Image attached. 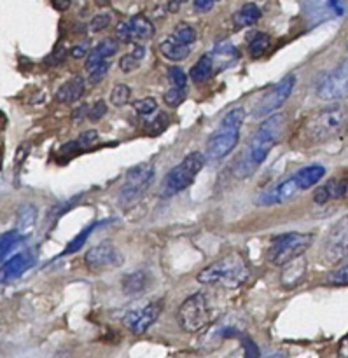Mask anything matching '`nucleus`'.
<instances>
[{"instance_id":"1","label":"nucleus","mask_w":348,"mask_h":358,"mask_svg":"<svg viewBox=\"0 0 348 358\" xmlns=\"http://www.w3.org/2000/svg\"><path fill=\"white\" fill-rule=\"evenodd\" d=\"M284 128H286V115L273 114L266 121L259 124L256 133L252 135L247 149L242 152L233 166V173L237 178H249L259 170L273 147L282 140Z\"/></svg>"},{"instance_id":"41","label":"nucleus","mask_w":348,"mask_h":358,"mask_svg":"<svg viewBox=\"0 0 348 358\" xmlns=\"http://www.w3.org/2000/svg\"><path fill=\"white\" fill-rule=\"evenodd\" d=\"M137 66H139V58H135L133 55H125L121 59H119V69H121L123 72L130 73L133 72Z\"/></svg>"},{"instance_id":"13","label":"nucleus","mask_w":348,"mask_h":358,"mask_svg":"<svg viewBox=\"0 0 348 358\" xmlns=\"http://www.w3.org/2000/svg\"><path fill=\"white\" fill-rule=\"evenodd\" d=\"M161 311H163V303H161V301H154L149 306L126 313V317L123 318V325H125L132 334L142 336L144 332L149 331L151 325L158 320Z\"/></svg>"},{"instance_id":"45","label":"nucleus","mask_w":348,"mask_h":358,"mask_svg":"<svg viewBox=\"0 0 348 358\" xmlns=\"http://www.w3.org/2000/svg\"><path fill=\"white\" fill-rule=\"evenodd\" d=\"M328 2H329V7H331V9H335L336 14L345 13V9H343V6L340 3V0H328Z\"/></svg>"},{"instance_id":"35","label":"nucleus","mask_w":348,"mask_h":358,"mask_svg":"<svg viewBox=\"0 0 348 358\" xmlns=\"http://www.w3.org/2000/svg\"><path fill=\"white\" fill-rule=\"evenodd\" d=\"M168 80H170L172 86H175V87L188 86V76H186V72L181 69V66L174 65L168 69Z\"/></svg>"},{"instance_id":"11","label":"nucleus","mask_w":348,"mask_h":358,"mask_svg":"<svg viewBox=\"0 0 348 358\" xmlns=\"http://www.w3.org/2000/svg\"><path fill=\"white\" fill-rule=\"evenodd\" d=\"M238 140H240V128L221 124L219 129L210 136L209 143H207V157L210 161L223 159L237 147Z\"/></svg>"},{"instance_id":"32","label":"nucleus","mask_w":348,"mask_h":358,"mask_svg":"<svg viewBox=\"0 0 348 358\" xmlns=\"http://www.w3.org/2000/svg\"><path fill=\"white\" fill-rule=\"evenodd\" d=\"M93 227H95V224H91V226H88L86 229H84V231H81V233H79V236H76V238H74L72 241H70V243H69V247H67L65 250H63V254H65V255H69V254H74V252H77V250H79V248L83 247L84 243H86L88 236H90V233H91V231H93Z\"/></svg>"},{"instance_id":"2","label":"nucleus","mask_w":348,"mask_h":358,"mask_svg":"<svg viewBox=\"0 0 348 358\" xmlns=\"http://www.w3.org/2000/svg\"><path fill=\"white\" fill-rule=\"evenodd\" d=\"M251 276V268L240 254L233 252L219 259L203 271H200L198 282L203 285H219L226 289H238Z\"/></svg>"},{"instance_id":"40","label":"nucleus","mask_w":348,"mask_h":358,"mask_svg":"<svg viewBox=\"0 0 348 358\" xmlns=\"http://www.w3.org/2000/svg\"><path fill=\"white\" fill-rule=\"evenodd\" d=\"M116 41L125 42V44H128V42L133 41V35H132V30H130L128 23H119L118 27H116Z\"/></svg>"},{"instance_id":"26","label":"nucleus","mask_w":348,"mask_h":358,"mask_svg":"<svg viewBox=\"0 0 348 358\" xmlns=\"http://www.w3.org/2000/svg\"><path fill=\"white\" fill-rule=\"evenodd\" d=\"M35 219H37V210L32 205H23L18 212V231H20L21 236H27L30 234V231L34 229Z\"/></svg>"},{"instance_id":"33","label":"nucleus","mask_w":348,"mask_h":358,"mask_svg":"<svg viewBox=\"0 0 348 358\" xmlns=\"http://www.w3.org/2000/svg\"><path fill=\"white\" fill-rule=\"evenodd\" d=\"M186 100V87H172L165 93V103L168 107H179Z\"/></svg>"},{"instance_id":"27","label":"nucleus","mask_w":348,"mask_h":358,"mask_svg":"<svg viewBox=\"0 0 348 358\" xmlns=\"http://www.w3.org/2000/svg\"><path fill=\"white\" fill-rule=\"evenodd\" d=\"M21 240H23V236L20 234V231H9V233L2 234L0 236V261H4L13 252V248L18 243H21Z\"/></svg>"},{"instance_id":"38","label":"nucleus","mask_w":348,"mask_h":358,"mask_svg":"<svg viewBox=\"0 0 348 358\" xmlns=\"http://www.w3.org/2000/svg\"><path fill=\"white\" fill-rule=\"evenodd\" d=\"M105 114H107V103L104 100H100L88 110V119L90 121H100Z\"/></svg>"},{"instance_id":"12","label":"nucleus","mask_w":348,"mask_h":358,"mask_svg":"<svg viewBox=\"0 0 348 358\" xmlns=\"http://www.w3.org/2000/svg\"><path fill=\"white\" fill-rule=\"evenodd\" d=\"M324 255L328 262H342L348 259V217L329 231L324 241Z\"/></svg>"},{"instance_id":"46","label":"nucleus","mask_w":348,"mask_h":358,"mask_svg":"<svg viewBox=\"0 0 348 358\" xmlns=\"http://www.w3.org/2000/svg\"><path fill=\"white\" fill-rule=\"evenodd\" d=\"M338 353L342 357H348V334L345 336V338L342 339V343H340V350Z\"/></svg>"},{"instance_id":"3","label":"nucleus","mask_w":348,"mask_h":358,"mask_svg":"<svg viewBox=\"0 0 348 358\" xmlns=\"http://www.w3.org/2000/svg\"><path fill=\"white\" fill-rule=\"evenodd\" d=\"M324 175H326V168L321 166V164L305 166L303 170L294 173L291 178H287V180L280 182V184L275 185V187L263 192V194L258 198V203L263 206H268V205H280V203L289 201V199H293L294 196L300 194V192L307 191V189L314 187L315 184H319Z\"/></svg>"},{"instance_id":"43","label":"nucleus","mask_w":348,"mask_h":358,"mask_svg":"<svg viewBox=\"0 0 348 358\" xmlns=\"http://www.w3.org/2000/svg\"><path fill=\"white\" fill-rule=\"evenodd\" d=\"M70 55H72L74 58H83L84 55H88V51H86V44L74 45L72 51H70Z\"/></svg>"},{"instance_id":"17","label":"nucleus","mask_w":348,"mask_h":358,"mask_svg":"<svg viewBox=\"0 0 348 358\" xmlns=\"http://www.w3.org/2000/svg\"><path fill=\"white\" fill-rule=\"evenodd\" d=\"M284 268L286 269L282 271L280 282H282V285L286 287V289H296L305 278V273H307V261L303 259V255H300V257L293 259L291 262L284 264Z\"/></svg>"},{"instance_id":"48","label":"nucleus","mask_w":348,"mask_h":358,"mask_svg":"<svg viewBox=\"0 0 348 358\" xmlns=\"http://www.w3.org/2000/svg\"><path fill=\"white\" fill-rule=\"evenodd\" d=\"M132 55L135 56V58H139V59L142 58V56H144V48H142V45H135V51H133Z\"/></svg>"},{"instance_id":"4","label":"nucleus","mask_w":348,"mask_h":358,"mask_svg":"<svg viewBox=\"0 0 348 358\" xmlns=\"http://www.w3.org/2000/svg\"><path fill=\"white\" fill-rule=\"evenodd\" d=\"M347 114L342 107H331L321 110L307 121L303 126V138H307L310 143L328 142L333 136L340 135L345 126Z\"/></svg>"},{"instance_id":"23","label":"nucleus","mask_w":348,"mask_h":358,"mask_svg":"<svg viewBox=\"0 0 348 358\" xmlns=\"http://www.w3.org/2000/svg\"><path fill=\"white\" fill-rule=\"evenodd\" d=\"M259 17H261L259 7L256 6V3H245V6H242L240 9L235 13L233 21L237 27H252V24L258 23Z\"/></svg>"},{"instance_id":"6","label":"nucleus","mask_w":348,"mask_h":358,"mask_svg":"<svg viewBox=\"0 0 348 358\" xmlns=\"http://www.w3.org/2000/svg\"><path fill=\"white\" fill-rule=\"evenodd\" d=\"M314 243L310 233H286L273 238L268 248V261L273 266H284L293 259L303 255Z\"/></svg>"},{"instance_id":"37","label":"nucleus","mask_w":348,"mask_h":358,"mask_svg":"<svg viewBox=\"0 0 348 358\" xmlns=\"http://www.w3.org/2000/svg\"><path fill=\"white\" fill-rule=\"evenodd\" d=\"M109 69H111V63H109L107 59H104V62H102L100 65L95 66V69L90 72V83L91 84H98V83H100V80L104 79L105 76H107Z\"/></svg>"},{"instance_id":"19","label":"nucleus","mask_w":348,"mask_h":358,"mask_svg":"<svg viewBox=\"0 0 348 358\" xmlns=\"http://www.w3.org/2000/svg\"><path fill=\"white\" fill-rule=\"evenodd\" d=\"M84 93V79L81 76L77 77H72V79H69L67 83H63L62 86H60V90L56 91V100L60 101V103H76L77 100H79L81 96H83Z\"/></svg>"},{"instance_id":"28","label":"nucleus","mask_w":348,"mask_h":358,"mask_svg":"<svg viewBox=\"0 0 348 358\" xmlns=\"http://www.w3.org/2000/svg\"><path fill=\"white\" fill-rule=\"evenodd\" d=\"M172 37H174L175 41L181 42V44L193 45L196 42V38H198V35H196V30L191 27V24L181 23L175 27L174 35H172Z\"/></svg>"},{"instance_id":"9","label":"nucleus","mask_w":348,"mask_h":358,"mask_svg":"<svg viewBox=\"0 0 348 358\" xmlns=\"http://www.w3.org/2000/svg\"><path fill=\"white\" fill-rule=\"evenodd\" d=\"M84 264L91 273H104L107 269L118 268L123 264V255L114 243L111 241H102L95 245L93 248L86 252L84 255Z\"/></svg>"},{"instance_id":"16","label":"nucleus","mask_w":348,"mask_h":358,"mask_svg":"<svg viewBox=\"0 0 348 358\" xmlns=\"http://www.w3.org/2000/svg\"><path fill=\"white\" fill-rule=\"evenodd\" d=\"M348 198V178H335L319 187L314 194V201L317 205H326L329 201Z\"/></svg>"},{"instance_id":"34","label":"nucleus","mask_w":348,"mask_h":358,"mask_svg":"<svg viewBox=\"0 0 348 358\" xmlns=\"http://www.w3.org/2000/svg\"><path fill=\"white\" fill-rule=\"evenodd\" d=\"M133 108H135V112H139L140 115H151L153 112H156L158 103L154 98L147 96V98H140V100L133 101Z\"/></svg>"},{"instance_id":"36","label":"nucleus","mask_w":348,"mask_h":358,"mask_svg":"<svg viewBox=\"0 0 348 358\" xmlns=\"http://www.w3.org/2000/svg\"><path fill=\"white\" fill-rule=\"evenodd\" d=\"M329 283L338 287L348 285V259L342 266H340L338 269H336V271H333L331 275H329Z\"/></svg>"},{"instance_id":"18","label":"nucleus","mask_w":348,"mask_h":358,"mask_svg":"<svg viewBox=\"0 0 348 358\" xmlns=\"http://www.w3.org/2000/svg\"><path fill=\"white\" fill-rule=\"evenodd\" d=\"M116 51H118V41H116V38H105V41H102L100 44L95 45V48L88 52L84 66H86L88 72H91V70H93L95 66L100 65L104 59L111 58Z\"/></svg>"},{"instance_id":"25","label":"nucleus","mask_w":348,"mask_h":358,"mask_svg":"<svg viewBox=\"0 0 348 358\" xmlns=\"http://www.w3.org/2000/svg\"><path fill=\"white\" fill-rule=\"evenodd\" d=\"M147 285V275L144 271L130 273L123 278V292L128 296H137V294L144 292Z\"/></svg>"},{"instance_id":"39","label":"nucleus","mask_w":348,"mask_h":358,"mask_svg":"<svg viewBox=\"0 0 348 358\" xmlns=\"http://www.w3.org/2000/svg\"><path fill=\"white\" fill-rule=\"evenodd\" d=\"M109 24H111V16H109V14H98V16H95L93 20H91L90 28L91 31H102L105 30Z\"/></svg>"},{"instance_id":"24","label":"nucleus","mask_w":348,"mask_h":358,"mask_svg":"<svg viewBox=\"0 0 348 358\" xmlns=\"http://www.w3.org/2000/svg\"><path fill=\"white\" fill-rule=\"evenodd\" d=\"M270 45H272V37H270L268 34H263V31H258V34L251 35V38H249V55H251V58L258 59L261 58V56L266 55V51L270 49Z\"/></svg>"},{"instance_id":"7","label":"nucleus","mask_w":348,"mask_h":358,"mask_svg":"<svg viewBox=\"0 0 348 358\" xmlns=\"http://www.w3.org/2000/svg\"><path fill=\"white\" fill-rule=\"evenodd\" d=\"M177 320L182 331L189 332V334H195V332L209 327V324L212 322V311H210L207 297L203 294H193L191 297H188L179 308Z\"/></svg>"},{"instance_id":"47","label":"nucleus","mask_w":348,"mask_h":358,"mask_svg":"<svg viewBox=\"0 0 348 358\" xmlns=\"http://www.w3.org/2000/svg\"><path fill=\"white\" fill-rule=\"evenodd\" d=\"M53 6H55L58 10H65L69 9L70 0H53Z\"/></svg>"},{"instance_id":"21","label":"nucleus","mask_w":348,"mask_h":358,"mask_svg":"<svg viewBox=\"0 0 348 358\" xmlns=\"http://www.w3.org/2000/svg\"><path fill=\"white\" fill-rule=\"evenodd\" d=\"M128 27L132 30L133 38H140V41H149L154 37V24L147 20L144 14H137L128 21Z\"/></svg>"},{"instance_id":"8","label":"nucleus","mask_w":348,"mask_h":358,"mask_svg":"<svg viewBox=\"0 0 348 358\" xmlns=\"http://www.w3.org/2000/svg\"><path fill=\"white\" fill-rule=\"evenodd\" d=\"M154 180V166L151 163L137 164V166L130 168L126 173L125 184H123L121 191H119V203L125 208L133 206L144 194L147 189L151 187Z\"/></svg>"},{"instance_id":"30","label":"nucleus","mask_w":348,"mask_h":358,"mask_svg":"<svg viewBox=\"0 0 348 358\" xmlns=\"http://www.w3.org/2000/svg\"><path fill=\"white\" fill-rule=\"evenodd\" d=\"M244 121H245V110L242 107H237L224 115L223 121H221V124L231 126V128H242Z\"/></svg>"},{"instance_id":"14","label":"nucleus","mask_w":348,"mask_h":358,"mask_svg":"<svg viewBox=\"0 0 348 358\" xmlns=\"http://www.w3.org/2000/svg\"><path fill=\"white\" fill-rule=\"evenodd\" d=\"M296 84V77L287 76L286 79L280 80L273 90H270L265 96L261 98V101L258 103V108H256V115H268L272 112H275L277 108L282 107L287 101V98L293 93V87Z\"/></svg>"},{"instance_id":"49","label":"nucleus","mask_w":348,"mask_h":358,"mask_svg":"<svg viewBox=\"0 0 348 358\" xmlns=\"http://www.w3.org/2000/svg\"><path fill=\"white\" fill-rule=\"evenodd\" d=\"M216 2H219V0H216Z\"/></svg>"},{"instance_id":"5","label":"nucleus","mask_w":348,"mask_h":358,"mask_svg":"<svg viewBox=\"0 0 348 358\" xmlns=\"http://www.w3.org/2000/svg\"><path fill=\"white\" fill-rule=\"evenodd\" d=\"M203 166H205V156L202 152L196 150V152L188 154L181 164L174 166L167 173L163 184H161V198H170V196L188 189Z\"/></svg>"},{"instance_id":"42","label":"nucleus","mask_w":348,"mask_h":358,"mask_svg":"<svg viewBox=\"0 0 348 358\" xmlns=\"http://www.w3.org/2000/svg\"><path fill=\"white\" fill-rule=\"evenodd\" d=\"M214 3H216V0H193V6L198 13H209V10H212Z\"/></svg>"},{"instance_id":"10","label":"nucleus","mask_w":348,"mask_h":358,"mask_svg":"<svg viewBox=\"0 0 348 358\" xmlns=\"http://www.w3.org/2000/svg\"><path fill=\"white\" fill-rule=\"evenodd\" d=\"M317 96L324 101H336L348 98V58L317 86Z\"/></svg>"},{"instance_id":"29","label":"nucleus","mask_w":348,"mask_h":358,"mask_svg":"<svg viewBox=\"0 0 348 358\" xmlns=\"http://www.w3.org/2000/svg\"><path fill=\"white\" fill-rule=\"evenodd\" d=\"M132 98V90L126 84H116L111 91V101L116 107H123L126 105Z\"/></svg>"},{"instance_id":"44","label":"nucleus","mask_w":348,"mask_h":358,"mask_svg":"<svg viewBox=\"0 0 348 358\" xmlns=\"http://www.w3.org/2000/svg\"><path fill=\"white\" fill-rule=\"evenodd\" d=\"M84 114H88V105H81V107H79V110H76V112H74L72 119H74V121H76V122H81V121H83Z\"/></svg>"},{"instance_id":"31","label":"nucleus","mask_w":348,"mask_h":358,"mask_svg":"<svg viewBox=\"0 0 348 358\" xmlns=\"http://www.w3.org/2000/svg\"><path fill=\"white\" fill-rule=\"evenodd\" d=\"M167 126H168V115L165 114V112H161V114H158L153 121L147 122L146 129L151 136H158L167 129Z\"/></svg>"},{"instance_id":"20","label":"nucleus","mask_w":348,"mask_h":358,"mask_svg":"<svg viewBox=\"0 0 348 358\" xmlns=\"http://www.w3.org/2000/svg\"><path fill=\"white\" fill-rule=\"evenodd\" d=\"M160 51L170 62H182V59H186L191 55V45L181 44L174 37H168L160 44Z\"/></svg>"},{"instance_id":"15","label":"nucleus","mask_w":348,"mask_h":358,"mask_svg":"<svg viewBox=\"0 0 348 358\" xmlns=\"http://www.w3.org/2000/svg\"><path fill=\"white\" fill-rule=\"evenodd\" d=\"M34 262L35 259L30 252H20V254L13 255L0 268V282H13V280L20 278L34 266Z\"/></svg>"},{"instance_id":"22","label":"nucleus","mask_w":348,"mask_h":358,"mask_svg":"<svg viewBox=\"0 0 348 358\" xmlns=\"http://www.w3.org/2000/svg\"><path fill=\"white\" fill-rule=\"evenodd\" d=\"M214 73V59L210 55L202 56L198 62L193 65V69L189 70V77H191L193 83H205L212 77Z\"/></svg>"}]
</instances>
